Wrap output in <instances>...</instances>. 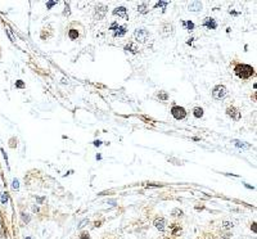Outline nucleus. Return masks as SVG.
I'll use <instances>...</instances> for the list:
<instances>
[{"instance_id":"f03ea898","label":"nucleus","mask_w":257,"mask_h":239,"mask_svg":"<svg viewBox=\"0 0 257 239\" xmlns=\"http://www.w3.org/2000/svg\"><path fill=\"white\" fill-rule=\"evenodd\" d=\"M230 67H231V70H233V72H234V75L237 76V77L243 80V81L250 80L251 77L255 76V68L250 64L244 63V62L238 61V59H233L231 63H230Z\"/></svg>"},{"instance_id":"f3484780","label":"nucleus","mask_w":257,"mask_h":239,"mask_svg":"<svg viewBox=\"0 0 257 239\" xmlns=\"http://www.w3.org/2000/svg\"><path fill=\"white\" fill-rule=\"evenodd\" d=\"M193 116L195 118H201L203 116V109L201 107H194L193 108Z\"/></svg>"},{"instance_id":"0eeeda50","label":"nucleus","mask_w":257,"mask_h":239,"mask_svg":"<svg viewBox=\"0 0 257 239\" xmlns=\"http://www.w3.org/2000/svg\"><path fill=\"white\" fill-rule=\"evenodd\" d=\"M225 112H226L228 117L231 118L233 121H235V122L241 121V118H242V112H241V109H239L235 104H233V103L229 104V106L226 107V109H225Z\"/></svg>"},{"instance_id":"aec40b11","label":"nucleus","mask_w":257,"mask_h":239,"mask_svg":"<svg viewBox=\"0 0 257 239\" xmlns=\"http://www.w3.org/2000/svg\"><path fill=\"white\" fill-rule=\"evenodd\" d=\"M79 239H90L89 232H82V233L79 235Z\"/></svg>"},{"instance_id":"5701e85b","label":"nucleus","mask_w":257,"mask_h":239,"mask_svg":"<svg viewBox=\"0 0 257 239\" xmlns=\"http://www.w3.org/2000/svg\"><path fill=\"white\" fill-rule=\"evenodd\" d=\"M195 239H204V238H203V237H202V235H199V237H198V238H195Z\"/></svg>"},{"instance_id":"6e6552de","label":"nucleus","mask_w":257,"mask_h":239,"mask_svg":"<svg viewBox=\"0 0 257 239\" xmlns=\"http://www.w3.org/2000/svg\"><path fill=\"white\" fill-rule=\"evenodd\" d=\"M228 95V89L225 85H216L212 89V98L216 100H222Z\"/></svg>"},{"instance_id":"ddd939ff","label":"nucleus","mask_w":257,"mask_h":239,"mask_svg":"<svg viewBox=\"0 0 257 239\" xmlns=\"http://www.w3.org/2000/svg\"><path fill=\"white\" fill-rule=\"evenodd\" d=\"M202 7H203V4L201 2H190L189 4H188V11L199 12V11H202Z\"/></svg>"},{"instance_id":"6ab92c4d","label":"nucleus","mask_w":257,"mask_h":239,"mask_svg":"<svg viewBox=\"0 0 257 239\" xmlns=\"http://www.w3.org/2000/svg\"><path fill=\"white\" fill-rule=\"evenodd\" d=\"M156 97H157L159 100H167V99H168V95H167V93H166V91H163V90L158 91V93L156 94Z\"/></svg>"},{"instance_id":"2eb2a0df","label":"nucleus","mask_w":257,"mask_h":239,"mask_svg":"<svg viewBox=\"0 0 257 239\" xmlns=\"http://www.w3.org/2000/svg\"><path fill=\"white\" fill-rule=\"evenodd\" d=\"M113 31H115V36H116V37H117V36H118V37H121V36H124L125 33H126L127 26H126V24H122V26H120V24H118V26H117Z\"/></svg>"},{"instance_id":"f8f14e48","label":"nucleus","mask_w":257,"mask_h":239,"mask_svg":"<svg viewBox=\"0 0 257 239\" xmlns=\"http://www.w3.org/2000/svg\"><path fill=\"white\" fill-rule=\"evenodd\" d=\"M202 26L203 27H207L208 30H215L217 27V22L212 18V17H206L202 22Z\"/></svg>"},{"instance_id":"9b49d317","label":"nucleus","mask_w":257,"mask_h":239,"mask_svg":"<svg viewBox=\"0 0 257 239\" xmlns=\"http://www.w3.org/2000/svg\"><path fill=\"white\" fill-rule=\"evenodd\" d=\"M106 13H107V7H104L103 4H97L95 8H94V18L98 21L102 20L106 15Z\"/></svg>"},{"instance_id":"1a4fd4ad","label":"nucleus","mask_w":257,"mask_h":239,"mask_svg":"<svg viewBox=\"0 0 257 239\" xmlns=\"http://www.w3.org/2000/svg\"><path fill=\"white\" fill-rule=\"evenodd\" d=\"M153 225L156 226V229H158L159 232H166V226H167V223H166V219L163 216H156L153 220Z\"/></svg>"},{"instance_id":"f257e3e1","label":"nucleus","mask_w":257,"mask_h":239,"mask_svg":"<svg viewBox=\"0 0 257 239\" xmlns=\"http://www.w3.org/2000/svg\"><path fill=\"white\" fill-rule=\"evenodd\" d=\"M64 36L70 41L81 42L86 36V30L80 21H71L67 23L64 28Z\"/></svg>"},{"instance_id":"4be33fe9","label":"nucleus","mask_w":257,"mask_h":239,"mask_svg":"<svg viewBox=\"0 0 257 239\" xmlns=\"http://www.w3.org/2000/svg\"><path fill=\"white\" fill-rule=\"evenodd\" d=\"M162 239H179V238H174V237H170V235H165Z\"/></svg>"},{"instance_id":"7ed1b4c3","label":"nucleus","mask_w":257,"mask_h":239,"mask_svg":"<svg viewBox=\"0 0 257 239\" xmlns=\"http://www.w3.org/2000/svg\"><path fill=\"white\" fill-rule=\"evenodd\" d=\"M166 229H167L166 235L174 237V238H180L183 235V224L179 220H174L172 223H170V225H167Z\"/></svg>"},{"instance_id":"b1692460","label":"nucleus","mask_w":257,"mask_h":239,"mask_svg":"<svg viewBox=\"0 0 257 239\" xmlns=\"http://www.w3.org/2000/svg\"><path fill=\"white\" fill-rule=\"evenodd\" d=\"M0 58H2V46H0Z\"/></svg>"},{"instance_id":"dca6fc26","label":"nucleus","mask_w":257,"mask_h":239,"mask_svg":"<svg viewBox=\"0 0 257 239\" xmlns=\"http://www.w3.org/2000/svg\"><path fill=\"white\" fill-rule=\"evenodd\" d=\"M125 50H127V52H131V53H134V54H136L139 52V48H138V45L135 44V42H133V41H130L128 44L125 46Z\"/></svg>"},{"instance_id":"412c9836","label":"nucleus","mask_w":257,"mask_h":239,"mask_svg":"<svg viewBox=\"0 0 257 239\" xmlns=\"http://www.w3.org/2000/svg\"><path fill=\"white\" fill-rule=\"evenodd\" d=\"M100 239H116V237L115 235H111V234H104Z\"/></svg>"},{"instance_id":"4468645a","label":"nucleus","mask_w":257,"mask_h":239,"mask_svg":"<svg viewBox=\"0 0 257 239\" xmlns=\"http://www.w3.org/2000/svg\"><path fill=\"white\" fill-rule=\"evenodd\" d=\"M113 15H118V17H122L124 20H128V15H127V12H126V8L125 7H118L113 11Z\"/></svg>"},{"instance_id":"39448f33","label":"nucleus","mask_w":257,"mask_h":239,"mask_svg":"<svg viewBox=\"0 0 257 239\" xmlns=\"http://www.w3.org/2000/svg\"><path fill=\"white\" fill-rule=\"evenodd\" d=\"M158 32L159 35L163 37V39H167V37H171L175 33V26L172 22H163L161 23V26L158 28Z\"/></svg>"},{"instance_id":"a211bd4d","label":"nucleus","mask_w":257,"mask_h":239,"mask_svg":"<svg viewBox=\"0 0 257 239\" xmlns=\"http://www.w3.org/2000/svg\"><path fill=\"white\" fill-rule=\"evenodd\" d=\"M148 11H149V7H148L147 3H143V4H140V5L138 7V12H140V13H143V14H145Z\"/></svg>"},{"instance_id":"9d476101","label":"nucleus","mask_w":257,"mask_h":239,"mask_svg":"<svg viewBox=\"0 0 257 239\" xmlns=\"http://www.w3.org/2000/svg\"><path fill=\"white\" fill-rule=\"evenodd\" d=\"M53 33H54V31H53L51 24H46V26L42 27V30L40 32V39L44 40V41H46V40H49L51 36H53Z\"/></svg>"},{"instance_id":"423d86ee","label":"nucleus","mask_w":257,"mask_h":239,"mask_svg":"<svg viewBox=\"0 0 257 239\" xmlns=\"http://www.w3.org/2000/svg\"><path fill=\"white\" fill-rule=\"evenodd\" d=\"M170 112H171V116H172L175 120H177V121H183V120H185L186 116H188L186 109L181 106H177V104H172Z\"/></svg>"},{"instance_id":"20e7f679","label":"nucleus","mask_w":257,"mask_h":239,"mask_svg":"<svg viewBox=\"0 0 257 239\" xmlns=\"http://www.w3.org/2000/svg\"><path fill=\"white\" fill-rule=\"evenodd\" d=\"M133 36L139 44H148L150 41V32L147 28H136Z\"/></svg>"}]
</instances>
